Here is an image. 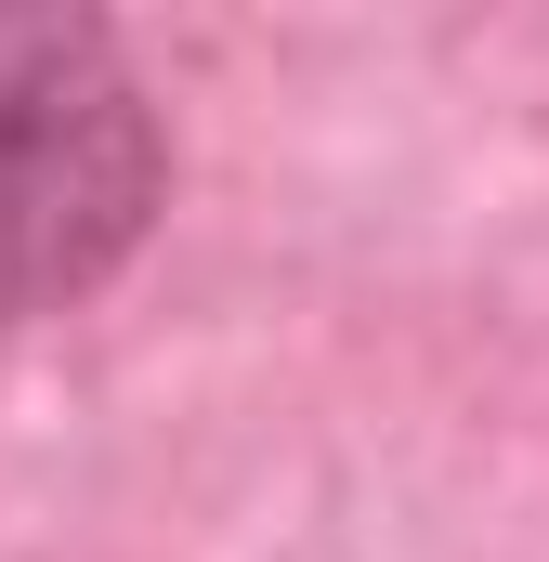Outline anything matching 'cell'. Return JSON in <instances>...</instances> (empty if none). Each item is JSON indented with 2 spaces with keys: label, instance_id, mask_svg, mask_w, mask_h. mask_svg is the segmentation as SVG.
<instances>
[{
  "label": "cell",
  "instance_id": "1",
  "mask_svg": "<svg viewBox=\"0 0 549 562\" xmlns=\"http://www.w3.org/2000/svg\"><path fill=\"white\" fill-rule=\"evenodd\" d=\"M170 196V132L105 13H0V327L119 276Z\"/></svg>",
  "mask_w": 549,
  "mask_h": 562
}]
</instances>
